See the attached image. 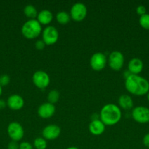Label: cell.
Wrapping results in <instances>:
<instances>
[{"label":"cell","mask_w":149,"mask_h":149,"mask_svg":"<svg viewBox=\"0 0 149 149\" xmlns=\"http://www.w3.org/2000/svg\"><path fill=\"white\" fill-rule=\"evenodd\" d=\"M124 85L126 90L134 95H145L149 92V81L144 77L136 74H131L125 79Z\"/></svg>","instance_id":"1"},{"label":"cell","mask_w":149,"mask_h":149,"mask_svg":"<svg viewBox=\"0 0 149 149\" xmlns=\"http://www.w3.org/2000/svg\"><path fill=\"white\" fill-rule=\"evenodd\" d=\"M99 116L105 126H112L119 122L122 113L119 106L114 103H108L102 108Z\"/></svg>","instance_id":"2"},{"label":"cell","mask_w":149,"mask_h":149,"mask_svg":"<svg viewBox=\"0 0 149 149\" xmlns=\"http://www.w3.org/2000/svg\"><path fill=\"white\" fill-rule=\"evenodd\" d=\"M42 25L37 19H29L25 22L21 28V33L27 39H32L39 36L42 33Z\"/></svg>","instance_id":"3"},{"label":"cell","mask_w":149,"mask_h":149,"mask_svg":"<svg viewBox=\"0 0 149 149\" xmlns=\"http://www.w3.org/2000/svg\"><path fill=\"white\" fill-rule=\"evenodd\" d=\"M42 41L46 45H52L56 43L59 33L56 28L53 26H48L42 31Z\"/></svg>","instance_id":"4"},{"label":"cell","mask_w":149,"mask_h":149,"mask_svg":"<svg viewBox=\"0 0 149 149\" xmlns=\"http://www.w3.org/2000/svg\"><path fill=\"white\" fill-rule=\"evenodd\" d=\"M7 134L12 141H20L24 136V130L19 122H12L7 126Z\"/></svg>","instance_id":"5"},{"label":"cell","mask_w":149,"mask_h":149,"mask_svg":"<svg viewBox=\"0 0 149 149\" xmlns=\"http://www.w3.org/2000/svg\"><path fill=\"white\" fill-rule=\"evenodd\" d=\"M108 65L114 71H119L124 63V56L121 52L114 50L110 52L108 57Z\"/></svg>","instance_id":"6"},{"label":"cell","mask_w":149,"mask_h":149,"mask_svg":"<svg viewBox=\"0 0 149 149\" xmlns=\"http://www.w3.org/2000/svg\"><path fill=\"white\" fill-rule=\"evenodd\" d=\"M87 7L82 2L74 3L70 9V17L75 21H81L84 20L87 15Z\"/></svg>","instance_id":"7"},{"label":"cell","mask_w":149,"mask_h":149,"mask_svg":"<svg viewBox=\"0 0 149 149\" xmlns=\"http://www.w3.org/2000/svg\"><path fill=\"white\" fill-rule=\"evenodd\" d=\"M131 116L135 122L140 124L149 122V109L145 106H136L131 111Z\"/></svg>","instance_id":"8"},{"label":"cell","mask_w":149,"mask_h":149,"mask_svg":"<svg viewBox=\"0 0 149 149\" xmlns=\"http://www.w3.org/2000/svg\"><path fill=\"white\" fill-rule=\"evenodd\" d=\"M108 59L106 55L100 52H95L90 58V65L96 71H102L106 66Z\"/></svg>","instance_id":"9"},{"label":"cell","mask_w":149,"mask_h":149,"mask_svg":"<svg viewBox=\"0 0 149 149\" xmlns=\"http://www.w3.org/2000/svg\"><path fill=\"white\" fill-rule=\"evenodd\" d=\"M32 81L38 88L45 89L49 85L51 79L48 73L42 70H39L34 73L32 76Z\"/></svg>","instance_id":"10"},{"label":"cell","mask_w":149,"mask_h":149,"mask_svg":"<svg viewBox=\"0 0 149 149\" xmlns=\"http://www.w3.org/2000/svg\"><path fill=\"white\" fill-rule=\"evenodd\" d=\"M42 138L48 141H53L61 134V128L56 125H49L42 130Z\"/></svg>","instance_id":"11"},{"label":"cell","mask_w":149,"mask_h":149,"mask_svg":"<svg viewBox=\"0 0 149 149\" xmlns=\"http://www.w3.org/2000/svg\"><path fill=\"white\" fill-rule=\"evenodd\" d=\"M55 112V106L49 102L43 103L39 106L37 109L38 115L39 117L42 118V119H50L53 116Z\"/></svg>","instance_id":"12"},{"label":"cell","mask_w":149,"mask_h":149,"mask_svg":"<svg viewBox=\"0 0 149 149\" xmlns=\"http://www.w3.org/2000/svg\"><path fill=\"white\" fill-rule=\"evenodd\" d=\"M7 106L10 109L14 111H18L21 109L24 106V100L20 95L18 94L11 95L7 98Z\"/></svg>","instance_id":"13"},{"label":"cell","mask_w":149,"mask_h":149,"mask_svg":"<svg viewBox=\"0 0 149 149\" xmlns=\"http://www.w3.org/2000/svg\"><path fill=\"white\" fill-rule=\"evenodd\" d=\"M143 69V62L138 58H131L128 63V71L131 74L139 75Z\"/></svg>","instance_id":"14"},{"label":"cell","mask_w":149,"mask_h":149,"mask_svg":"<svg viewBox=\"0 0 149 149\" xmlns=\"http://www.w3.org/2000/svg\"><path fill=\"white\" fill-rule=\"evenodd\" d=\"M89 130L93 135H100L105 132V125L100 119H93L90 122Z\"/></svg>","instance_id":"15"},{"label":"cell","mask_w":149,"mask_h":149,"mask_svg":"<svg viewBox=\"0 0 149 149\" xmlns=\"http://www.w3.org/2000/svg\"><path fill=\"white\" fill-rule=\"evenodd\" d=\"M53 18V13H51V10L46 9L41 10L39 13H38L37 17V20L41 25H48L52 21Z\"/></svg>","instance_id":"16"},{"label":"cell","mask_w":149,"mask_h":149,"mask_svg":"<svg viewBox=\"0 0 149 149\" xmlns=\"http://www.w3.org/2000/svg\"><path fill=\"white\" fill-rule=\"evenodd\" d=\"M118 105L123 109L129 110L132 109L134 102L131 96L129 95H121L118 98Z\"/></svg>","instance_id":"17"},{"label":"cell","mask_w":149,"mask_h":149,"mask_svg":"<svg viewBox=\"0 0 149 149\" xmlns=\"http://www.w3.org/2000/svg\"><path fill=\"white\" fill-rule=\"evenodd\" d=\"M23 13H24L25 15L29 19H35L37 17L38 12L36 7L33 5V4H27L25 6L24 9H23Z\"/></svg>","instance_id":"18"},{"label":"cell","mask_w":149,"mask_h":149,"mask_svg":"<svg viewBox=\"0 0 149 149\" xmlns=\"http://www.w3.org/2000/svg\"><path fill=\"white\" fill-rule=\"evenodd\" d=\"M56 20L60 23V24L65 25L70 20V15L66 11H59L56 14Z\"/></svg>","instance_id":"19"},{"label":"cell","mask_w":149,"mask_h":149,"mask_svg":"<svg viewBox=\"0 0 149 149\" xmlns=\"http://www.w3.org/2000/svg\"><path fill=\"white\" fill-rule=\"evenodd\" d=\"M60 94L59 92L56 90H52L48 93V101L49 103H52V104H54V103H57L59 100Z\"/></svg>","instance_id":"20"},{"label":"cell","mask_w":149,"mask_h":149,"mask_svg":"<svg viewBox=\"0 0 149 149\" xmlns=\"http://www.w3.org/2000/svg\"><path fill=\"white\" fill-rule=\"evenodd\" d=\"M34 147L36 149H46L47 141L44 138L38 137L34 141Z\"/></svg>","instance_id":"21"},{"label":"cell","mask_w":149,"mask_h":149,"mask_svg":"<svg viewBox=\"0 0 149 149\" xmlns=\"http://www.w3.org/2000/svg\"><path fill=\"white\" fill-rule=\"evenodd\" d=\"M139 23L140 26L146 30H149V14H146L141 15L139 19Z\"/></svg>","instance_id":"22"},{"label":"cell","mask_w":149,"mask_h":149,"mask_svg":"<svg viewBox=\"0 0 149 149\" xmlns=\"http://www.w3.org/2000/svg\"><path fill=\"white\" fill-rule=\"evenodd\" d=\"M10 77L7 74H2L0 76V85L1 87L6 86L10 83Z\"/></svg>","instance_id":"23"},{"label":"cell","mask_w":149,"mask_h":149,"mask_svg":"<svg viewBox=\"0 0 149 149\" xmlns=\"http://www.w3.org/2000/svg\"><path fill=\"white\" fill-rule=\"evenodd\" d=\"M19 149H33V146L29 142H22L19 144Z\"/></svg>","instance_id":"24"},{"label":"cell","mask_w":149,"mask_h":149,"mask_svg":"<svg viewBox=\"0 0 149 149\" xmlns=\"http://www.w3.org/2000/svg\"><path fill=\"white\" fill-rule=\"evenodd\" d=\"M136 12H137V13L138 15H140V16L141 15H143L146 14V8L145 6L142 5V4H140V5H138L137 7V8H136Z\"/></svg>","instance_id":"25"},{"label":"cell","mask_w":149,"mask_h":149,"mask_svg":"<svg viewBox=\"0 0 149 149\" xmlns=\"http://www.w3.org/2000/svg\"><path fill=\"white\" fill-rule=\"evenodd\" d=\"M45 43L42 41V39H39V40H37L36 42H35V47L37 48L39 50H41V49H43L45 47Z\"/></svg>","instance_id":"26"},{"label":"cell","mask_w":149,"mask_h":149,"mask_svg":"<svg viewBox=\"0 0 149 149\" xmlns=\"http://www.w3.org/2000/svg\"><path fill=\"white\" fill-rule=\"evenodd\" d=\"M7 149H19V144L16 141H12L7 145Z\"/></svg>","instance_id":"27"},{"label":"cell","mask_w":149,"mask_h":149,"mask_svg":"<svg viewBox=\"0 0 149 149\" xmlns=\"http://www.w3.org/2000/svg\"><path fill=\"white\" fill-rule=\"evenodd\" d=\"M143 143L145 145V146H146L147 148H149V132L146 134V135L143 137Z\"/></svg>","instance_id":"28"},{"label":"cell","mask_w":149,"mask_h":149,"mask_svg":"<svg viewBox=\"0 0 149 149\" xmlns=\"http://www.w3.org/2000/svg\"><path fill=\"white\" fill-rule=\"evenodd\" d=\"M6 106H7V102H5L2 99H0V110L4 109Z\"/></svg>","instance_id":"29"},{"label":"cell","mask_w":149,"mask_h":149,"mask_svg":"<svg viewBox=\"0 0 149 149\" xmlns=\"http://www.w3.org/2000/svg\"><path fill=\"white\" fill-rule=\"evenodd\" d=\"M131 73L129 72V71H128V70H127V71H124V77H125V79H127V77H129L130 75H131Z\"/></svg>","instance_id":"30"},{"label":"cell","mask_w":149,"mask_h":149,"mask_svg":"<svg viewBox=\"0 0 149 149\" xmlns=\"http://www.w3.org/2000/svg\"><path fill=\"white\" fill-rule=\"evenodd\" d=\"M67 149H79V148H77V147H74V146H71V147H69V148H67Z\"/></svg>","instance_id":"31"},{"label":"cell","mask_w":149,"mask_h":149,"mask_svg":"<svg viewBox=\"0 0 149 149\" xmlns=\"http://www.w3.org/2000/svg\"><path fill=\"white\" fill-rule=\"evenodd\" d=\"M1 94H2V87L0 85V96L1 95Z\"/></svg>","instance_id":"32"},{"label":"cell","mask_w":149,"mask_h":149,"mask_svg":"<svg viewBox=\"0 0 149 149\" xmlns=\"http://www.w3.org/2000/svg\"><path fill=\"white\" fill-rule=\"evenodd\" d=\"M147 99H148V100L149 101V92L147 93Z\"/></svg>","instance_id":"33"}]
</instances>
